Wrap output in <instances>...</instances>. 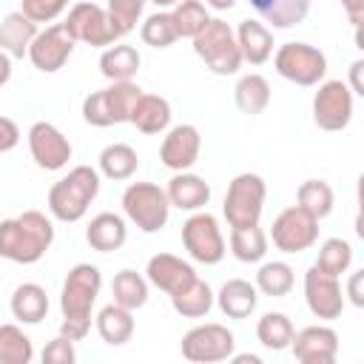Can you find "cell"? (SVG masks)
I'll list each match as a JSON object with an SVG mask.
<instances>
[{
  "label": "cell",
  "mask_w": 364,
  "mask_h": 364,
  "mask_svg": "<svg viewBox=\"0 0 364 364\" xmlns=\"http://www.w3.org/2000/svg\"><path fill=\"white\" fill-rule=\"evenodd\" d=\"M102 287V273L100 267L80 262L68 270L65 282H63V293H60V310H63V321H60V336L71 338V341H82L91 330V307L100 296Z\"/></svg>",
  "instance_id": "cell-1"
},
{
  "label": "cell",
  "mask_w": 364,
  "mask_h": 364,
  "mask_svg": "<svg viewBox=\"0 0 364 364\" xmlns=\"http://www.w3.org/2000/svg\"><path fill=\"white\" fill-rule=\"evenodd\" d=\"M54 242V225L40 210H23L20 216L0 222V259L14 264H34Z\"/></svg>",
  "instance_id": "cell-2"
},
{
  "label": "cell",
  "mask_w": 364,
  "mask_h": 364,
  "mask_svg": "<svg viewBox=\"0 0 364 364\" xmlns=\"http://www.w3.org/2000/svg\"><path fill=\"white\" fill-rule=\"evenodd\" d=\"M100 193V171L77 165L48 188V210L57 222H80Z\"/></svg>",
  "instance_id": "cell-3"
},
{
  "label": "cell",
  "mask_w": 364,
  "mask_h": 364,
  "mask_svg": "<svg viewBox=\"0 0 364 364\" xmlns=\"http://www.w3.org/2000/svg\"><path fill=\"white\" fill-rule=\"evenodd\" d=\"M142 88L134 80H122V82H111L108 88L91 91L82 100V119L94 128H111L119 122H128L134 102L139 100Z\"/></svg>",
  "instance_id": "cell-4"
},
{
  "label": "cell",
  "mask_w": 364,
  "mask_h": 364,
  "mask_svg": "<svg viewBox=\"0 0 364 364\" xmlns=\"http://www.w3.org/2000/svg\"><path fill=\"white\" fill-rule=\"evenodd\" d=\"M193 51L213 74H222V77L236 74L242 65V51L236 46V34L219 17H210L205 23V28L193 37Z\"/></svg>",
  "instance_id": "cell-5"
},
{
  "label": "cell",
  "mask_w": 364,
  "mask_h": 364,
  "mask_svg": "<svg viewBox=\"0 0 364 364\" xmlns=\"http://www.w3.org/2000/svg\"><path fill=\"white\" fill-rule=\"evenodd\" d=\"M264 196H267V185L259 173H236L228 185L225 193V205L222 213L228 219L230 228H250L259 225L262 219V208H264Z\"/></svg>",
  "instance_id": "cell-6"
},
{
  "label": "cell",
  "mask_w": 364,
  "mask_h": 364,
  "mask_svg": "<svg viewBox=\"0 0 364 364\" xmlns=\"http://www.w3.org/2000/svg\"><path fill=\"white\" fill-rule=\"evenodd\" d=\"M122 210L142 233H156L168 225L171 202L165 188L154 182H131L122 191Z\"/></svg>",
  "instance_id": "cell-7"
},
{
  "label": "cell",
  "mask_w": 364,
  "mask_h": 364,
  "mask_svg": "<svg viewBox=\"0 0 364 364\" xmlns=\"http://www.w3.org/2000/svg\"><path fill=\"white\" fill-rule=\"evenodd\" d=\"M63 26L74 37V43H88L94 48H108V46L122 40V31L111 20L108 9L97 6V3H88V0L74 3L68 9V17H65Z\"/></svg>",
  "instance_id": "cell-8"
},
{
  "label": "cell",
  "mask_w": 364,
  "mask_h": 364,
  "mask_svg": "<svg viewBox=\"0 0 364 364\" xmlns=\"http://www.w3.org/2000/svg\"><path fill=\"white\" fill-rule=\"evenodd\" d=\"M270 57H273L276 71L284 80H290L296 85H304V88L307 85H318L324 80V74H327L324 51L310 46V43H284Z\"/></svg>",
  "instance_id": "cell-9"
},
{
  "label": "cell",
  "mask_w": 364,
  "mask_h": 364,
  "mask_svg": "<svg viewBox=\"0 0 364 364\" xmlns=\"http://www.w3.org/2000/svg\"><path fill=\"white\" fill-rule=\"evenodd\" d=\"M182 245L188 250V256L199 264H219L228 253L222 228L216 222L213 213L208 210H193L185 225H182Z\"/></svg>",
  "instance_id": "cell-10"
},
{
  "label": "cell",
  "mask_w": 364,
  "mask_h": 364,
  "mask_svg": "<svg viewBox=\"0 0 364 364\" xmlns=\"http://www.w3.org/2000/svg\"><path fill=\"white\" fill-rule=\"evenodd\" d=\"M270 239H273V247L282 250V253H301V250H310L316 242H318V219L310 216L304 208L299 205H290L284 208L273 225H270Z\"/></svg>",
  "instance_id": "cell-11"
},
{
  "label": "cell",
  "mask_w": 364,
  "mask_h": 364,
  "mask_svg": "<svg viewBox=\"0 0 364 364\" xmlns=\"http://www.w3.org/2000/svg\"><path fill=\"white\" fill-rule=\"evenodd\" d=\"M236 338L225 324H196L182 336V355L193 364H213L233 355Z\"/></svg>",
  "instance_id": "cell-12"
},
{
  "label": "cell",
  "mask_w": 364,
  "mask_h": 364,
  "mask_svg": "<svg viewBox=\"0 0 364 364\" xmlns=\"http://www.w3.org/2000/svg\"><path fill=\"white\" fill-rule=\"evenodd\" d=\"M353 91L344 80H324L313 97V122L321 131H344L353 119Z\"/></svg>",
  "instance_id": "cell-13"
},
{
  "label": "cell",
  "mask_w": 364,
  "mask_h": 364,
  "mask_svg": "<svg viewBox=\"0 0 364 364\" xmlns=\"http://www.w3.org/2000/svg\"><path fill=\"white\" fill-rule=\"evenodd\" d=\"M74 46H77L74 37L65 31L63 23H57V26H48L46 31H37L34 34L26 57L31 60V65L37 71L54 74V71H60L68 63V57L74 54Z\"/></svg>",
  "instance_id": "cell-14"
},
{
  "label": "cell",
  "mask_w": 364,
  "mask_h": 364,
  "mask_svg": "<svg viewBox=\"0 0 364 364\" xmlns=\"http://www.w3.org/2000/svg\"><path fill=\"white\" fill-rule=\"evenodd\" d=\"M28 151H31V159L37 162V168H43V171H63L71 159L68 136L46 119H40L28 128Z\"/></svg>",
  "instance_id": "cell-15"
},
{
  "label": "cell",
  "mask_w": 364,
  "mask_h": 364,
  "mask_svg": "<svg viewBox=\"0 0 364 364\" xmlns=\"http://www.w3.org/2000/svg\"><path fill=\"white\" fill-rule=\"evenodd\" d=\"M304 301L316 318H324V321L338 318L344 310V293H341L338 276H330L313 264L304 273Z\"/></svg>",
  "instance_id": "cell-16"
},
{
  "label": "cell",
  "mask_w": 364,
  "mask_h": 364,
  "mask_svg": "<svg viewBox=\"0 0 364 364\" xmlns=\"http://www.w3.org/2000/svg\"><path fill=\"white\" fill-rule=\"evenodd\" d=\"M290 347L301 364H333L338 355V333L327 324H310L293 333Z\"/></svg>",
  "instance_id": "cell-17"
},
{
  "label": "cell",
  "mask_w": 364,
  "mask_h": 364,
  "mask_svg": "<svg viewBox=\"0 0 364 364\" xmlns=\"http://www.w3.org/2000/svg\"><path fill=\"white\" fill-rule=\"evenodd\" d=\"M199 151H202V136H199V128L196 125H173L162 145H159V159L165 168H171L173 173L176 171H188L193 168V162L199 159Z\"/></svg>",
  "instance_id": "cell-18"
},
{
  "label": "cell",
  "mask_w": 364,
  "mask_h": 364,
  "mask_svg": "<svg viewBox=\"0 0 364 364\" xmlns=\"http://www.w3.org/2000/svg\"><path fill=\"white\" fill-rule=\"evenodd\" d=\"M145 279H148V284H154L162 293L173 296V293H179L182 287H188L196 279V270H193L191 262H185V259H179L173 253H156V256L148 259Z\"/></svg>",
  "instance_id": "cell-19"
},
{
  "label": "cell",
  "mask_w": 364,
  "mask_h": 364,
  "mask_svg": "<svg viewBox=\"0 0 364 364\" xmlns=\"http://www.w3.org/2000/svg\"><path fill=\"white\" fill-rule=\"evenodd\" d=\"M165 193H168L171 208H179V210H202L208 205V199H210V185L199 173L176 171L168 179Z\"/></svg>",
  "instance_id": "cell-20"
},
{
  "label": "cell",
  "mask_w": 364,
  "mask_h": 364,
  "mask_svg": "<svg viewBox=\"0 0 364 364\" xmlns=\"http://www.w3.org/2000/svg\"><path fill=\"white\" fill-rule=\"evenodd\" d=\"M236 34V46L242 51V63H250V65H262L270 60L273 54V34L264 23L259 20H242L239 28L233 31Z\"/></svg>",
  "instance_id": "cell-21"
},
{
  "label": "cell",
  "mask_w": 364,
  "mask_h": 364,
  "mask_svg": "<svg viewBox=\"0 0 364 364\" xmlns=\"http://www.w3.org/2000/svg\"><path fill=\"white\" fill-rule=\"evenodd\" d=\"M128 239V228H125V219L119 213H111V210H102L97 213L88 228H85V242L100 250V253H111V250H119Z\"/></svg>",
  "instance_id": "cell-22"
},
{
  "label": "cell",
  "mask_w": 364,
  "mask_h": 364,
  "mask_svg": "<svg viewBox=\"0 0 364 364\" xmlns=\"http://www.w3.org/2000/svg\"><path fill=\"white\" fill-rule=\"evenodd\" d=\"M213 301L228 318H247L259 304V290L247 279H228L213 296Z\"/></svg>",
  "instance_id": "cell-23"
},
{
  "label": "cell",
  "mask_w": 364,
  "mask_h": 364,
  "mask_svg": "<svg viewBox=\"0 0 364 364\" xmlns=\"http://www.w3.org/2000/svg\"><path fill=\"white\" fill-rule=\"evenodd\" d=\"M131 125H136V131L142 134H162L171 125V102L159 94H139V100L131 108L128 117Z\"/></svg>",
  "instance_id": "cell-24"
},
{
  "label": "cell",
  "mask_w": 364,
  "mask_h": 364,
  "mask_svg": "<svg viewBox=\"0 0 364 364\" xmlns=\"http://www.w3.org/2000/svg\"><path fill=\"white\" fill-rule=\"evenodd\" d=\"M11 316L20 321V324H40L48 313V296H46V287L34 284V282H26V284H17L14 293H11Z\"/></svg>",
  "instance_id": "cell-25"
},
{
  "label": "cell",
  "mask_w": 364,
  "mask_h": 364,
  "mask_svg": "<svg viewBox=\"0 0 364 364\" xmlns=\"http://www.w3.org/2000/svg\"><path fill=\"white\" fill-rule=\"evenodd\" d=\"M97 333L111 347H119V344L131 341V336H134V310H128L117 301L105 304L97 313Z\"/></svg>",
  "instance_id": "cell-26"
},
{
  "label": "cell",
  "mask_w": 364,
  "mask_h": 364,
  "mask_svg": "<svg viewBox=\"0 0 364 364\" xmlns=\"http://www.w3.org/2000/svg\"><path fill=\"white\" fill-rule=\"evenodd\" d=\"M34 34L37 23L28 20L23 11H11L0 23V51H6L9 57H26Z\"/></svg>",
  "instance_id": "cell-27"
},
{
  "label": "cell",
  "mask_w": 364,
  "mask_h": 364,
  "mask_svg": "<svg viewBox=\"0 0 364 364\" xmlns=\"http://www.w3.org/2000/svg\"><path fill=\"white\" fill-rule=\"evenodd\" d=\"M139 65H142V57H139V51H136L134 46H128V43H114V46H108V48L102 51V57H100V71H102V77L111 80V82L134 80L136 71H139Z\"/></svg>",
  "instance_id": "cell-28"
},
{
  "label": "cell",
  "mask_w": 364,
  "mask_h": 364,
  "mask_svg": "<svg viewBox=\"0 0 364 364\" xmlns=\"http://www.w3.org/2000/svg\"><path fill=\"white\" fill-rule=\"evenodd\" d=\"M250 6L273 28H293L310 11V0H250Z\"/></svg>",
  "instance_id": "cell-29"
},
{
  "label": "cell",
  "mask_w": 364,
  "mask_h": 364,
  "mask_svg": "<svg viewBox=\"0 0 364 364\" xmlns=\"http://www.w3.org/2000/svg\"><path fill=\"white\" fill-rule=\"evenodd\" d=\"M171 299V307L179 313V316H185V318H202V316H208L210 313V307H213V290H210V284L205 282V279H193L188 287H182L179 293H173V296H168Z\"/></svg>",
  "instance_id": "cell-30"
},
{
  "label": "cell",
  "mask_w": 364,
  "mask_h": 364,
  "mask_svg": "<svg viewBox=\"0 0 364 364\" xmlns=\"http://www.w3.org/2000/svg\"><path fill=\"white\" fill-rule=\"evenodd\" d=\"M136 168H139V156L125 142H114V145H105L100 151V173L114 179V182L131 179L136 173Z\"/></svg>",
  "instance_id": "cell-31"
},
{
  "label": "cell",
  "mask_w": 364,
  "mask_h": 364,
  "mask_svg": "<svg viewBox=\"0 0 364 364\" xmlns=\"http://www.w3.org/2000/svg\"><path fill=\"white\" fill-rule=\"evenodd\" d=\"M233 100L242 114H262L270 105V82L262 74H245L233 88Z\"/></svg>",
  "instance_id": "cell-32"
},
{
  "label": "cell",
  "mask_w": 364,
  "mask_h": 364,
  "mask_svg": "<svg viewBox=\"0 0 364 364\" xmlns=\"http://www.w3.org/2000/svg\"><path fill=\"white\" fill-rule=\"evenodd\" d=\"M111 296L117 304L128 310H139L148 301V279L131 267H122L111 282Z\"/></svg>",
  "instance_id": "cell-33"
},
{
  "label": "cell",
  "mask_w": 364,
  "mask_h": 364,
  "mask_svg": "<svg viewBox=\"0 0 364 364\" xmlns=\"http://www.w3.org/2000/svg\"><path fill=\"white\" fill-rule=\"evenodd\" d=\"M230 253L245 262V264H253V262H262L264 253H267V233L259 228V225H250V228H230Z\"/></svg>",
  "instance_id": "cell-34"
},
{
  "label": "cell",
  "mask_w": 364,
  "mask_h": 364,
  "mask_svg": "<svg viewBox=\"0 0 364 364\" xmlns=\"http://www.w3.org/2000/svg\"><path fill=\"white\" fill-rule=\"evenodd\" d=\"M293 333H296V327H293V321L284 313H273L270 310V313H264L256 321V338H259V344L267 347V350H276V353L290 347Z\"/></svg>",
  "instance_id": "cell-35"
},
{
  "label": "cell",
  "mask_w": 364,
  "mask_h": 364,
  "mask_svg": "<svg viewBox=\"0 0 364 364\" xmlns=\"http://www.w3.org/2000/svg\"><path fill=\"white\" fill-rule=\"evenodd\" d=\"M296 202L310 216L324 219V216H330V210L336 205V193H333V188L324 179H304L299 185V191H296Z\"/></svg>",
  "instance_id": "cell-36"
},
{
  "label": "cell",
  "mask_w": 364,
  "mask_h": 364,
  "mask_svg": "<svg viewBox=\"0 0 364 364\" xmlns=\"http://www.w3.org/2000/svg\"><path fill=\"white\" fill-rule=\"evenodd\" d=\"M293 267L287 262H264L259 270H256V290L270 296V299H282L293 290Z\"/></svg>",
  "instance_id": "cell-37"
},
{
  "label": "cell",
  "mask_w": 364,
  "mask_h": 364,
  "mask_svg": "<svg viewBox=\"0 0 364 364\" xmlns=\"http://www.w3.org/2000/svg\"><path fill=\"white\" fill-rule=\"evenodd\" d=\"M34 344L17 324H0V364H31Z\"/></svg>",
  "instance_id": "cell-38"
},
{
  "label": "cell",
  "mask_w": 364,
  "mask_h": 364,
  "mask_svg": "<svg viewBox=\"0 0 364 364\" xmlns=\"http://www.w3.org/2000/svg\"><path fill=\"white\" fill-rule=\"evenodd\" d=\"M353 264V245L347 239H324L321 247H318V259H316V267L330 273V276H341L347 273Z\"/></svg>",
  "instance_id": "cell-39"
},
{
  "label": "cell",
  "mask_w": 364,
  "mask_h": 364,
  "mask_svg": "<svg viewBox=\"0 0 364 364\" xmlns=\"http://www.w3.org/2000/svg\"><path fill=\"white\" fill-rule=\"evenodd\" d=\"M171 17H173V26H176V34H179V37H191V40H193V37L205 28V23L210 20V14H208V9H205L202 0H179V3L173 6Z\"/></svg>",
  "instance_id": "cell-40"
},
{
  "label": "cell",
  "mask_w": 364,
  "mask_h": 364,
  "mask_svg": "<svg viewBox=\"0 0 364 364\" xmlns=\"http://www.w3.org/2000/svg\"><path fill=\"white\" fill-rule=\"evenodd\" d=\"M139 37L151 48H168V46H173L179 40V34H176V26H173L171 11H154L151 17H145V23L139 28Z\"/></svg>",
  "instance_id": "cell-41"
},
{
  "label": "cell",
  "mask_w": 364,
  "mask_h": 364,
  "mask_svg": "<svg viewBox=\"0 0 364 364\" xmlns=\"http://www.w3.org/2000/svg\"><path fill=\"white\" fill-rule=\"evenodd\" d=\"M145 3H148V0H108L105 9H108V14H111V20L117 23V28L122 31V37L136 28V20H139Z\"/></svg>",
  "instance_id": "cell-42"
},
{
  "label": "cell",
  "mask_w": 364,
  "mask_h": 364,
  "mask_svg": "<svg viewBox=\"0 0 364 364\" xmlns=\"http://www.w3.org/2000/svg\"><path fill=\"white\" fill-rule=\"evenodd\" d=\"M68 3L71 0H23L20 11L34 23H51L68 9Z\"/></svg>",
  "instance_id": "cell-43"
},
{
  "label": "cell",
  "mask_w": 364,
  "mask_h": 364,
  "mask_svg": "<svg viewBox=\"0 0 364 364\" xmlns=\"http://www.w3.org/2000/svg\"><path fill=\"white\" fill-rule=\"evenodd\" d=\"M43 364H74L77 361V350H74V341L65 338V336H57L54 341H48L40 353Z\"/></svg>",
  "instance_id": "cell-44"
},
{
  "label": "cell",
  "mask_w": 364,
  "mask_h": 364,
  "mask_svg": "<svg viewBox=\"0 0 364 364\" xmlns=\"http://www.w3.org/2000/svg\"><path fill=\"white\" fill-rule=\"evenodd\" d=\"M17 142H20L17 122L9 117H0V154H9L11 148H17Z\"/></svg>",
  "instance_id": "cell-45"
},
{
  "label": "cell",
  "mask_w": 364,
  "mask_h": 364,
  "mask_svg": "<svg viewBox=\"0 0 364 364\" xmlns=\"http://www.w3.org/2000/svg\"><path fill=\"white\" fill-rule=\"evenodd\" d=\"M361 282H364V270H355V273H350V279H347V296H350V301H353L355 307H364Z\"/></svg>",
  "instance_id": "cell-46"
},
{
  "label": "cell",
  "mask_w": 364,
  "mask_h": 364,
  "mask_svg": "<svg viewBox=\"0 0 364 364\" xmlns=\"http://www.w3.org/2000/svg\"><path fill=\"white\" fill-rule=\"evenodd\" d=\"M341 6H344V11H347V20L358 28L361 20H364V0H341Z\"/></svg>",
  "instance_id": "cell-47"
},
{
  "label": "cell",
  "mask_w": 364,
  "mask_h": 364,
  "mask_svg": "<svg viewBox=\"0 0 364 364\" xmlns=\"http://www.w3.org/2000/svg\"><path fill=\"white\" fill-rule=\"evenodd\" d=\"M361 68H364V60H355V63L350 65V91H353V94H358V97H364V82H361Z\"/></svg>",
  "instance_id": "cell-48"
},
{
  "label": "cell",
  "mask_w": 364,
  "mask_h": 364,
  "mask_svg": "<svg viewBox=\"0 0 364 364\" xmlns=\"http://www.w3.org/2000/svg\"><path fill=\"white\" fill-rule=\"evenodd\" d=\"M11 80V57L6 51H0V88Z\"/></svg>",
  "instance_id": "cell-49"
},
{
  "label": "cell",
  "mask_w": 364,
  "mask_h": 364,
  "mask_svg": "<svg viewBox=\"0 0 364 364\" xmlns=\"http://www.w3.org/2000/svg\"><path fill=\"white\" fill-rule=\"evenodd\" d=\"M236 364H262V358L259 355H253V353H242V355H230Z\"/></svg>",
  "instance_id": "cell-50"
},
{
  "label": "cell",
  "mask_w": 364,
  "mask_h": 364,
  "mask_svg": "<svg viewBox=\"0 0 364 364\" xmlns=\"http://www.w3.org/2000/svg\"><path fill=\"white\" fill-rule=\"evenodd\" d=\"M210 9H216V11H228V9H233L236 6V0H205Z\"/></svg>",
  "instance_id": "cell-51"
},
{
  "label": "cell",
  "mask_w": 364,
  "mask_h": 364,
  "mask_svg": "<svg viewBox=\"0 0 364 364\" xmlns=\"http://www.w3.org/2000/svg\"><path fill=\"white\" fill-rule=\"evenodd\" d=\"M154 6H159V9H168V6H176L179 0H151Z\"/></svg>",
  "instance_id": "cell-52"
}]
</instances>
